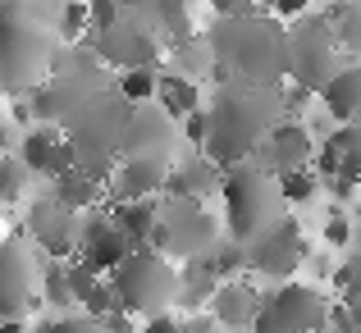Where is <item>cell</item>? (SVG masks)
Listing matches in <instances>:
<instances>
[{"label":"cell","instance_id":"9","mask_svg":"<svg viewBox=\"0 0 361 333\" xmlns=\"http://www.w3.org/2000/svg\"><path fill=\"white\" fill-rule=\"evenodd\" d=\"M123 119H128V101H123L119 92L97 87L69 119H64V137L73 142L78 156H115Z\"/></svg>","mask_w":361,"mask_h":333},{"label":"cell","instance_id":"20","mask_svg":"<svg viewBox=\"0 0 361 333\" xmlns=\"http://www.w3.org/2000/svg\"><path fill=\"white\" fill-rule=\"evenodd\" d=\"M18 160H23L32 174H64V169H73V160H78V151H73L69 137H60L55 128H27L23 137H18Z\"/></svg>","mask_w":361,"mask_h":333},{"label":"cell","instance_id":"4","mask_svg":"<svg viewBox=\"0 0 361 333\" xmlns=\"http://www.w3.org/2000/svg\"><path fill=\"white\" fill-rule=\"evenodd\" d=\"M220 201H224V224H220L224 237H233L243 246L252 237H261L288 211L279 192V178L265 165H256V160H238V165L220 169Z\"/></svg>","mask_w":361,"mask_h":333},{"label":"cell","instance_id":"39","mask_svg":"<svg viewBox=\"0 0 361 333\" xmlns=\"http://www.w3.org/2000/svg\"><path fill=\"white\" fill-rule=\"evenodd\" d=\"M206 5H211L215 14H247V9H256L261 0H206Z\"/></svg>","mask_w":361,"mask_h":333},{"label":"cell","instance_id":"29","mask_svg":"<svg viewBox=\"0 0 361 333\" xmlns=\"http://www.w3.org/2000/svg\"><path fill=\"white\" fill-rule=\"evenodd\" d=\"M279 178V192H283V206H311L320 192V174L311 165L302 169H288V174H274Z\"/></svg>","mask_w":361,"mask_h":333},{"label":"cell","instance_id":"1","mask_svg":"<svg viewBox=\"0 0 361 333\" xmlns=\"http://www.w3.org/2000/svg\"><path fill=\"white\" fill-rule=\"evenodd\" d=\"M211 73L220 82H252V87H283L288 78V23L265 9L247 14H215L211 23Z\"/></svg>","mask_w":361,"mask_h":333},{"label":"cell","instance_id":"10","mask_svg":"<svg viewBox=\"0 0 361 333\" xmlns=\"http://www.w3.org/2000/svg\"><path fill=\"white\" fill-rule=\"evenodd\" d=\"M302 265H307V228H302V220L293 211H283L261 237L247 242V270H256L270 283L293 279Z\"/></svg>","mask_w":361,"mask_h":333},{"label":"cell","instance_id":"19","mask_svg":"<svg viewBox=\"0 0 361 333\" xmlns=\"http://www.w3.org/2000/svg\"><path fill=\"white\" fill-rule=\"evenodd\" d=\"M165 196H188V201H206L220 192V165L211 156H169V174H165Z\"/></svg>","mask_w":361,"mask_h":333},{"label":"cell","instance_id":"6","mask_svg":"<svg viewBox=\"0 0 361 333\" xmlns=\"http://www.w3.org/2000/svg\"><path fill=\"white\" fill-rule=\"evenodd\" d=\"M224 228L215 224V215L206 211V201H188V196H160L156 224H151L147 246H156L169 260H197L202 251H211L220 242Z\"/></svg>","mask_w":361,"mask_h":333},{"label":"cell","instance_id":"25","mask_svg":"<svg viewBox=\"0 0 361 333\" xmlns=\"http://www.w3.org/2000/svg\"><path fill=\"white\" fill-rule=\"evenodd\" d=\"M156 27L169 37V42H183L192 37V0H147Z\"/></svg>","mask_w":361,"mask_h":333},{"label":"cell","instance_id":"13","mask_svg":"<svg viewBox=\"0 0 361 333\" xmlns=\"http://www.w3.org/2000/svg\"><path fill=\"white\" fill-rule=\"evenodd\" d=\"M37 306V256L27 237H0V320H23Z\"/></svg>","mask_w":361,"mask_h":333},{"label":"cell","instance_id":"32","mask_svg":"<svg viewBox=\"0 0 361 333\" xmlns=\"http://www.w3.org/2000/svg\"><path fill=\"white\" fill-rule=\"evenodd\" d=\"M338 288H343L348 320L361 329V260H353V265H343V270H338Z\"/></svg>","mask_w":361,"mask_h":333},{"label":"cell","instance_id":"7","mask_svg":"<svg viewBox=\"0 0 361 333\" xmlns=\"http://www.w3.org/2000/svg\"><path fill=\"white\" fill-rule=\"evenodd\" d=\"M329 310H334V301L320 288L283 279V283H274V292L261 297L252 333H320L329 325Z\"/></svg>","mask_w":361,"mask_h":333},{"label":"cell","instance_id":"23","mask_svg":"<svg viewBox=\"0 0 361 333\" xmlns=\"http://www.w3.org/2000/svg\"><path fill=\"white\" fill-rule=\"evenodd\" d=\"M51 183H55V196H51V201L69 206V211H78V215L97 211V206H101V192H106V187H101L92 174H82L78 165H73V169H64V174H55Z\"/></svg>","mask_w":361,"mask_h":333},{"label":"cell","instance_id":"38","mask_svg":"<svg viewBox=\"0 0 361 333\" xmlns=\"http://www.w3.org/2000/svg\"><path fill=\"white\" fill-rule=\"evenodd\" d=\"M320 333H361V329L353 325V320H348V310H343V306H334V310H329V325L320 329Z\"/></svg>","mask_w":361,"mask_h":333},{"label":"cell","instance_id":"26","mask_svg":"<svg viewBox=\"0 0 361 333\" xmlns=\"http://www.w3.org/2000/svg\"><path fill=\"white\" fill-rule=\"evenodd\" d=\"M87 0H64V5H55L51 14V32L60 46H78L82 37H87Z\"/></svg>","mask_w":361,"mask_h":333},{"label":"cell","instance_id":"27","mask_svg":"<svg viewBox=\"0 0 361 333\" xmlns=\"http://www.w3.org/2000/svg\"><path fill=\"white\" fill-rule=\"evenodd\" d=\"M169 55H174V73H188V78H202V73H211V64H215L206 37H183V42L169 46Z\"/></svg>","mask_w":361,"mask_h":333},{"label":"cell","instance_id":"33","mask_svg":"<svg viewBox=\"0 0 361 333\" xmlns=\"http://www.w3.org/2000/svg\"><path fill=\"white\" fill-rule=\"evenodd\" d=\"M32 333H106V329H101V320H92L87 310H82V315H55V320H46V325H37Z\"/></svg>","mask_w":361,"mask_h":333},{"label":"cell","instance_id":"41","mask_svg":"<svg viewBox=\"0 0 361 333\" xmlns=\"http://www.w3.org/2000/svg\"><path fill=\"white\" fill-rule=\"evenodd\" d=\"M46 5H64V0H46Z\"/></svg>","mask_w":361,"mask_h":333},{"label":"cell","instance_id":"18","mask_svg":"<svg viewBox=\"0 0 361 333\" xmlns=\"http://www.w3.org/2000/svg\"><path fill=\"white\" fill-rule=\"evenodd\" d=\"M211 320L215 325H224L229 333H247L256 320V310H261V292L252 288V283H243L238 274H229V279H220L211 288Z\"/></svg>","mask_w":361,"mask_h":333},{"label":"cell","instance_id":"3","mask_svg":"<svg viewBox=\"0 0 361 333\" xmlns=\"http://www.w3.org/2000/svg\"><path fill=\"white\" fill-rule=\"evenodd\" d=\"M51 18H32L27 0H0V87L32 92L55 64Z\"/></svg>","mask_w":361,"mask_h":333},{"label":"cell","instance_id":"21","mask_svg":"<svg viewBox=\"0 0 361 333\" xmlns=\"http://www.w3.org/2000/svg\"><path fill=\"white\" fill-rule=\"evenodd\" d=\"M316 96H320V110H325L334 123L361 119V55H357L353 64H338L334 78H329Z\"/></svg>","mask_w":361,"mask_h":333},{"label":"cell","instance_id":"14","mask_svg":"<svg viewBox=\"0 0 361 333\" xmlns=\"http://www.w3.org/2000/svg\"><path fill=\"white\" fill-rule=\"evenodd\" d=\"M316 156V137L307 132V123L298 119H274V128L265 132V142L256 146V165H265L270 174H288V169H302L311 165Z\"/></svg>","mask_w":361,"mask_h":333},{"label":"cell","instance_id":"34","mask_svg":"<svg viewBox=\"0 0 361 333\" xmlns=\"http://www.w3.org/2000/svg\"><path fill=\"white\" fill-rule=\"evenodd\" d=\"M325 242L329 246H353V220H348L343 211L325 215Z\"/></svg>","mask_w":361,"mask_h":333},{"label":"cell","instance_id":"17","mask_svg":"<svg viewBox=\"0 0 361 333\" xmlns=\"http://www.w3.org/2000/svg\"><path fill=\"white\" fill-rule=\"evenodd\" d=\"M128 251H133V242L110 224V215H92L87 211V220H82V237H78V260L87 265V270H97V274H110Z\"/></svg>","mask_w":361,"mask_h":333},{"label":"cell","instance_id":"24","mask_svg":"<svg viewBox=\"0 0 361 333\" xmlns=\"http://www.w3.org/2000/svg\"><path fill=\"white\" fill-rule=\"evenodd\" d=\"M156 106H165L174 119H183V114L202 110V87H197V78H188V73H156Z\"/></svg>","mask_w":361,"mask_h":333},{"label":"cell","instance_id":"15","mask_svg":"<svg viewBox=\"0 0 361 333\" xmlns=\"http://www.w3.org/2000/svg\"><path fill=\"white\" fill-rule=\"evenodd\" d=\"M27 228H32V242L42 246L46 256L64 260V256L78 251L82 215L69 211V206H60V201H42V206H32V215H27Z\"/></svg>","mask_w":361,"mask_h":333},{"label":"cell","instance_id":"37","mask_svg":"<svg viewBox=\"0 0 361 333\" xmlns=\"http://www.w3.org/2000/svg\"><path fill=\"white\" fill-rule=\"evenodd\" d=\"M178 333H229V329L215 325L211 315H192V320H183V325H178Z\"/></svg>","mask_w":361,"mask_h":333},{"label":"cell","instance_id":"40","mask_svg":"<svg viewBox=\"0 0 361 333\" xmlns=\"http://www.w3.org/2000/svg\"><path fill=\"white\" fill-rule=\"evenodd\" d=\"M119 9H137V5H147V0H115Z\"/></svg>","mask_w":361,"mask_h":333},{"label":"cell","instance_id":"28","mask_svg":"<svg viewBox=\"0 0 361 333\" xmlns=\"http://www.w3.org/2000/svg\"><path fill=\"white\" fill-rule=\"evenodd\" d=\"M325 18H329V27H334L338 46L361 55V5H357V0H329Z\"/></svg>","mask_w":361,"mask_h":333},{"label":"cell","instance_id":"5","mask_svg":"<svg viewBox=\"0 0 361 333\" xmlns=\"http://www.w3.org/2000/svg\"><path fill=\"white\" fill-rule=\"evenodd\" d=\"M106 283L115 292L119 310H128L133 320L160 315V310H169L178 301V270L156 246H133L115 270L106 274Z\"/></svg>","mask_w":361,"mask_h":333},{"label":"cell","instance_id":"31","mask_svg":"<svg viewBox=\"0 0 361 333\" xmlns=\"http://www.w3.org/2000/svg\"><path fill=\"white\" fill-rule=\"evenodd\" d=\"M156 73H160V69H119L115 92L128 101V106H137V101H151V96H156Z\"/></svg>","mask_w":361,"mask_h":333},{"label":"cell","instance_id":"16","mask_svg":"<svg viewBox=\"0 0 361 333\" xmlns=\"http://www.w3.org/2000/svg\"><path fill=\"white\" fill-rule=\"evenodd\" d=\"M169 174V156H115L106 187L110 201H133V196H160Z\"/></svg>","mask_w":361,"mask_h":333},{"label":"cell","instance_id":"35","mask_svg":"<svg viewBox=\"0 0 361 333\" xmlns=\"http://www.w3.org/2000/svg\"><path fill=\"white\" fill-rule=\"evenodd\" d=\"M46 301H51V306H69V279H64V265H51V270H46Z\"/></svg>","mask_w":361,"mask_h":333},{"label":"cell","instance_id":"30","mask_svg":"<svg viewBox=\"0 0 361 333\" xmlns=\"http://www.w3.org/2000/svg\"><path fill=\"white\" fill-rule=\"evenodd\" d=\"M27 183H32V169H27L18 156H0V206L23 201Z\"/></svg>","mask_w":361,"mask_h":333},{"label":"cell","instance_id":"12","mask_svg":"<svg viewBox=\"0 0 361 333\" xmlns=\"http://www.w3.org/2000/svg\"><path fill=\"white\" fill-rule=\"evenodd\" d=\"M174 146H178V119L165 106H156V101L128 106L115 156H174Z\"/></svg>","mask_w":361,"mask_h":333},{"label":"cell","instance_id":"8","mask_svg":"<svg viewBox=\"0 0 361 333\" xmlns=\"http://www.w3.org/2000/svg\"><path fill=\"white\" fill-rule=\"evenodd\" d=\"M338 64H343V46H338L329 18H316V14L293 18V27H288V78H293V87L320 92L334 78Z\"/></svg>","mask_w":361,"mask_h":333},{"label":"cell","instance_id":"22","mask_svg":"<svg viewBox=\"0 0 361 333\" xmlns=\"http://www.w3.org/2000/svg\"><path fill=\"white\" fill-rule=\"evenodd\" d=\"M156 206H160V196H133V201H115V206H110V224H115L133 246H147L151 224H156Z\"/></svg>","mask_w":361,"mask_h":333},{"label":"cell","instance_id":"2","mask_svg":"<svg viewBox=\"0 0 361 333\" xmlns=\"http://www.w3.org/2000/svg\"><path fill=\"white\" fill-rule=\"evenodd\" d=\"M202 156H211L215 165H238L252 160L256 146L265 142V132L274 128V119H283L279 87H252V82H220L215 101L202 110Z\"/></svg>","mask_w":361,"mask_h":333},{"label":"cell","instance_id":"36","mask_svg":"<svg viewBox=\"0 0 361 333\" xmlns=\"http://www.w3.org/2000/svg\"><path fill=\"white\" fill-rule=\"evenodd\" d=\"M178 325H183V320H174L169 310H160V315L142 320V333H178Z\"/></svg>","mask_w":361,"mask_h":333},{"label":"cell","instance_id":"11","mask_svg":"<svg viewBox=\"0 0 361 333\" xmlns=\"http://www.w3.org/2000/svg\"><path fill=\"white\" fill-rule=\"evenodd\" d=\"M82 42H92V55L110 69H160L165 60V46L151 27L133 23L128 14L119 18L115 27H101V32H87Z\"/></svg>","mask_w":361,"mask_h":333}]
</instances>
